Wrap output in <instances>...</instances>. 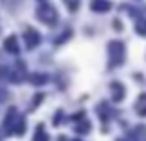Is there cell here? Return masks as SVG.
<instances>
[{"label":"cell","instance_id":"7a4b0ae2","mask_svg":"<svg viewBox=\"0 0 146 141\" xmlns=\"http://www.w3.org/2000/svg\"><path fill=\"white\" fill-rule=\"evenodd\" d=\"M137 28H139V32H146V24H139Z\"/></svg>","mask_w":146,"mask_h":141},{"label":"cell","instance_id":"6da1fadb","mask_svg":"<svg viewBox=\"0 0 146 141\" xmlns=\"http://www.w3.org/2000/svg\"><path fill=\"white\" fill-rule=\"evenodd\" d=\"M6 47L9 48L11 52H15V50H17V48H15V39H13V37H11V39H7V41H6Z\"/></svg>","mask_w":146,"mask_h":141}]
</instances>
